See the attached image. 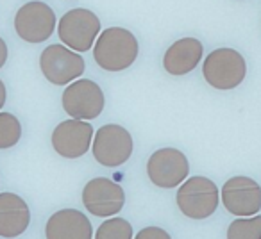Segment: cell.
Here are the masks:
<instances>
[{
    "label": "cell",
    "instance_id": "6da1fadb",
    "mask_svg": "<svg viewBox=\"0 0 261 239\" xmlns=\"http://www.w3.org/2000/svg\"><path fill=\"white\" fill-rule=\"evenodd\" d=\"M138 41L135 34L122 27L106 29L95 41L93 57L102 70L122 72L127 70L138 57Z\"/></svg>",
    "mask_w": 261,
    "mask_h": 239
},
{
    "label": "cell",
    "instance_id": "7a4b0ae2",
    "mask_svg": "<svg viewBox=\"0 0 261 239\" xmlns=\"http://www.w3.org/2000/svg\"><path fill=\"white\" fill-rule=\"evenodd\" d=\"M218 188L206 177H192L177 189V207L192 220L210 218L218 207Z\"/></svg>",
    "mask_w": 261,
    "mask_h": 239
},
{
    "label": "cell",
    "instance_id": "3957f363",
    "mask_svg": "<svg viewBox=\"0 0 261 239\" xmlns=\"http://www.w3.org/2000/svg\"><path fill=\"white\" fill-rule=\"evenodd\" d=\"M100 20L88 9H72L59 20V40L73 52H88L97 41Z\"/></svg>",
    "mask_w": 261,
    "mask_h": 239
},
{
    "label": "cell",
    "instance_id": "277c9868",
    "mask_svg": "<svg viewBox=\"0 0 261 239\" xmlns=\"http://www.w3.org/2000/svg\"><path fill=\"white\" fill-rule=\"evenodd\" d=\"M204 79L217 89H232L245 79V59L232 48H218L206 57L202 66Z\"/></svg>",
    "mask_w": 261,
    "mask_h": 239
},
{
    "label": "cell",
    "instance_id": "5b68a950",
    "mask_svg": "<svg viewBox=\"0 0 261 239\" xmlns=\"http://www.w3.org/2000/svg\"><path fill=\"white\" fill-rule=\"evenodd\" d=\"M40 68L45 79L56 86L73 82L84 73V59L79 52L70 50L63 45H50L40 55Z\"/></svg>",
    "mask_w": 261,
    "mask_h": 239
},
{
    "label": "cell",
    "instance_id": "8992f818",
    "mask_svg": "<svg viewBox=\"0 0 261 239\" xmlns=\"http://www.w3.org/2000/svg\"><path fill=\"white\" fill-rule=\"evenodd\" d=\"M93 157L106 168H116L127 163L133 154V138L127 129L115 124H108L95 132Z\"/></svg>",
    "mask_w": 261,
    "mask_h": 239
},
{
    "label": "cell",
    "instance_id": "52a82bcc",
    "mask_svg": "<svg viewBox=\"0 0 261 239\" xmlns=\"http://www.w3.org/2000/svg\"><path fill=\"white\" fill-rule=\"evenodd\" d=\"M83 203L93 216L113 218L125 205V191L111 178H91L83 189Z\"/></svg>",
    "mask_w": 261,
    "mask_h": 239
},
{
    "label": "cell",
    "instance_id": "ba28073f",
    "mask_svg": "<svg viewBox=\"0 0 261 239\" xmlns=\"http://www.w3.org/2000/svg\"><path fill=\"white\" fill-rule=\"evenodd\" d=\"M190 173V163L177 148H160L147 161V175L158 188L172 189L182 184Z\"/></svg>",
    "mask_w": 261,
    "mask_h": 239
},
{
    "label": "cell",
    "instance_id": "9c48e42d",
    "mask_svg": "<svg viewBox=\"0 0 261 239\" xmlns=\"http://www.w3.org/2000/svg\"><path fill=\"white\" fill-rule=\"evenodd\" d=\"M63 109L73 120H93L104 109V93L93 80H75L63 93Z\"/></svg>",
    "mask_w": 261,
    "mask_h": 239
},
{
    "label": "cell",
    "instance_id": "30bf717a",
    "mask_svg": "<svg viewBox=\"0 0 261 239\" xmlns=\"http://www.w3.org/2000/svg\"><path fill=\"white\" fill-rule=\"evenodd\" d=\"M15 29L16 34L27 43H41L54 33L56 15L43 2H29L16 13Z\"/></svg>",
    "mask_w": 261,
    "mask_h": 239
},
{
    "label": "cell",
    "instance_id": "8fae6325",
    "mask_svg": "<svg viewBox=\"0 0 261 239\" xmlns=\"http://www.w3.org/2000/svg\"><path fill=\"white\" fill-rule=\"evenodd\" d=\"M93 127L84 120H66L52 132V146L65 159L83 157L93 141Z\"/></svg>",
    "mask_w": 261,
    "mask_h": 239
},
{
    "label": "cell",
    "instance_id": "7c38bea8",
    "mask_svg": "<svg viewBox=\"0 0 261 239\" xmlns=\"http://www.w3.org/2000/svg\"><path fill=\"white\" fill-rule=\"evenodd\" d=\"M225 209L236 216H254L261 209V188L249 177H232L222 188Z\"/></svg>",
    "mask_w": 261,
    "mask_h": 239
},
{
    "label": "cell",
    "instance_id": "4fadbf2b",
    "mask_svg": "<svg viewBox=\"0 0 261 239\" xmlns=\"http://www.w3.org/2000/svg\"><path fill=\"white\" fill-rule=\"evenodd\" d=\"M47 239H91L93 227L84 213L77 209H61L48 218L45 225Z\"/></svg>",
    "mask_w": 261,
    "mask_h": 239
},
{
    "label": "cell",
    "instance_id": "5bb4252c",
    "mask_svg": "<svg viewBox=\"0 0 261 239\" xmlns=\"http://www.w3.org/2000/svg\"><path fill=\"white\" fill-rule=\"evenodd\" d=\"M29 223L31 209L25 200L15 193H0V237H18Z\"/></svg>",
    "mask_w": 261,
    "mask_h": 239
},
{
    "label": "cell",
    "instance_id": "9a60e30c",
    "mask_svg": "<svg viewBox=\"0 0 261 239\" xmlns=\"http://www.w3.org/2000/svg\"><path fill=\"white\" fill-rule=\"evenodd\" d=\"M202 57V43L195 38L175 41L163 57V66L170 75H186L199 65Z\"/></svg>",
    "mask_w": 261,
    "mask_h": 239
},
{
    "label": "cell",
    "instance_id": "2e32d148",
    "mask_svg": "<svg viewBox=\"0 0 261 239\" xmlns=\"http://www.w3.org/2000/svg\"><path fill=\"white\" fill-rule=\"evenodd\" d=\"M22 138V125L11 112H0V150L11 148Z\"/></svg>",
    "mask_w": 261,
    "mask_h": 239
},
{
    "label": "cell",
    "instance_id": "e0dca14e",
    "mask_svg": "<svg viewBox=\"0 0 261 239\" xmlns=\"http://www.w3.org/2000/svg\"><path fill=\"white\" fill-rule=\"evenodd\" d=\"M227 239H261V216L234 220L227 228Z\"/></svg>",
    "mask_w": 261,
    "mask_h": 239
},
{
    "label": "cell",
    "instance_id": "ac0fdd59",
    "mask_svg": "<svg viewBox=\"0 0 261 239\" xmlns=\"http://www.w3.org/2000/svg\"><path fill=\"white\" fill-rule=\"evenodd\" d=\"M133 227L123 218H109L98 227L95 239H133Z\"/></svg>",
    "mask_w": 261,
    "mask_h": 239
},
{
    "label": "cell",
    "instance_id": "d6986e66",
    "mask_svg": "<svg viewBox=\"0 0 261 239\" xmlns=\"http://www.w3.org/2000/svg\"><path fill=\"white\" fill-rule=\"evenodd\" d=\"M135 239H172L165 228L161 227H145L136 234Z\"/></svg>",
    "mask_w": 261,
    "mask_h": 239
},
{
    "label": "cell",
    "instance_id": "ffe728a7",
    "mask_svg": "<svg viewBox=\"0 0 261 239\" xmlns=\"http://www.w3.org/2000/svg\"><path fill=\"white\" fill-rule=\"evenodd\" d=\"M6 61H8V45L0 38V68L6 65Z\"/></svg>",
    "mask_w": 261,
    "mask_h": 239
},
{
    "label": "cell",
    "instance_id": "44dd1931",
    "mask_svg": "<svg viewBox=\"0 0 261 239\" xmlns=\"http://www.w3.org/2000/svg\"><path fill=\"white\" fill-rule=\"evenodd\" d=\"M6 86H4V82L0 80V109L4 107V104H6Z\"/></svg>",
    "mask_w": 261,
    "mask_h": 239
}]
</instances>
